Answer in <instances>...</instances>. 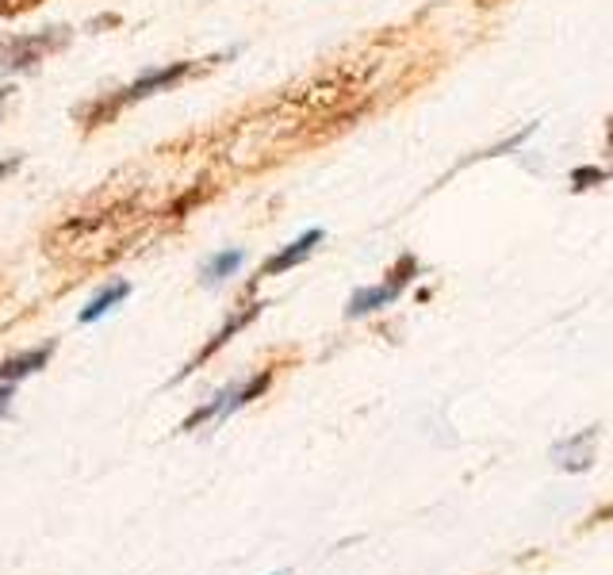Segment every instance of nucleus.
<instances>
[{
	"label": "nucleus",
	"instance_id": "0eeeda50",
	"mask_svg": "<svg viewBox=\"0 0 613 575\" xmlns=\"http://www.w3.org/2000/svg\"><path fill=\"white\" fill-rule=\"evenodd\" d=\"M50 353H54V342L39 345V349H31V353H20V357H8V361L0 365V380H23V376L39 372V368L50 361Z\"/></svg>",
	"mask_w": 613,
	"mask_h": 575
},
{
	"label": "nucleus",
	"instance_id": "6e6552de",
	"mask_svg": "<svg viewBox=\"0 0 613 575\" xmlns=\"http://www.w3.org/2000/svg\"><path fill=\"white\" fill-rule=\"evenodd\" d=\"M127 296H131V284H127V280H115V284H108L100 296H92V303L85 307V311H81V322L104 319V315H108L112 307H119V303H123Z\"/></svg>",
	"mask_w": 613,
	"mask_h": 575
},
{
	"label": "nucleus",
	"instance_id": "1a4fd4ad",
	"mask_svg": "<svg viewBox=\"0 0 613 575\" xmlns=\"http://www.w3.org/2000/svg\"><path fill=\"white\" fill-rule=\"evenodd\" d=\"M242 257L246 253L242 250H223V253H215V257H207V265H204V284H223L227 276L238 273V265H242Z\"/></svg>",
	"mask_w": 613,
	"mask_h": 575
},
{
	"label": "nucleus",
	"instance_id": "2eb2a0df",
	"mask_svg": "<svg viewBox=\"0 0 613 575\" xmlns=\"http://www.w3.org/2000/svg\"><path fill=\"white\" fill-rule=\"evenodd\" d=\"M273 575H284V572H273Z\"/></svg>",
	"mask_w": 613,
	"mask_h": 575
},
{
	"label": "nucleus",
	"instance_id": "39448f33",
	"mask_svg": "<svg viewBox=\"0 0 613 575\" xmlns=\"http://www.w3.org/2000/svg\"><path fill=\"white\" fill-rule=\"evenodd\" d=\"M594 430H587V437L575 434L571 441H560L556 445V460L568 468V472H583V468H591V457H594Z\"/></svg>",
	"mask_w": 613,
	"mask_h": 575
},
{
	"label": "nucleus",
	"instance_id": "423d86ee",
	"mask_svg": "<svg viewBox=\"0 0 613 575\" xmlns=\"http://www.w3.org/2000/svg\"><path fill=\"white\" fill-rule=\"evenodd\" d=\"M395 296H399V288H395V284H380V288H361V292H353L349 307H345V315H349V319L372 315V311H380V307H387V303H395Z\"/></svg>",
	"mask_w": 613,
	"mask_h": 575
},
{
	"label": "nucleus",
	"instance_id": "f257e3e1",
	"mask_svg": "<svg viewBox=\"0 0 613 575\" xmlns=\"http://www.w3.org/2000/svg\"><path fill=\"white\" fill-rule=\"evenodd\" d=\"M69 43V27H46L39 35H20V39H12V43L0 50V69H8V73H16V69H35L43 62L46 54H54V50H62Z\"/></svg>",
	"mask_w": 613,
	"mask_h": 575
},
{
	"label": "nucleus",
	"instance_id": "f8f14e48",
	"mask_svg": "<svg viewBox=\"0 0 613 575\" xmlns=\"http://www.w3.org/2000/svg\"><path fill=\"white\" fill-rule=\"evenodd\" d=\"M12 169H20V154H16V158H8V161H0V177H8Z\"/></svg>",
	"mask_w": 613,
	"mask_h": 575
},
{
	"label": "nucleus",
	"instance_id": "9d476101",
	"mask_svg": "<svg viewBox=\"0 0 613 575\" xmlns=\"http://www.w3.org/2000/svg\"><path fill=\"white\" fill-rule=\"evenodd\" d=\"M43 0H0V16H20V12H31L39 8Z\"/></svg>",
	"mask_w": 613,
	"mask_h": 575
},
{
	"label": "nucleus",
	"instance_id": "f03ea898",
	"mask_svg": "<svg viewBox=\"0 0 613 575\" xmlns=\"http://www.w3.org/2000/svg\"><path fill=\"white\" fill-rule=\"evenodd\" d=\"M196 69V62H177V66H165V69H154V73H146V77H138L135 85H127V89L119 92V96H108L112 100V108L119 112L123 104H135V100H142V96H154L158 89H173L177 81H184L188 73Z\"/></svg>",
	"mask_w": 613,
	"mask_h": 575
},
{
	"label": "nucleus",
	"instance_id": "ddd939ff",
	"mask_svg": "<svg viewBox=\"0 0 613 575\" xmlns=\"http://www.w3.org/2000/svg\"><path fill=\"white\" fill-rule=\"evenodd\" d=\"M12 85H0V112H4V104H8V100H12Z\"/></svg>",
	"mask_w": 613,
	"mask_h": 575
},
{
	"label": "nucleus",
	"instance_id": "9b49d317",
	"mask_svg": "<svg viewBox=\"0 0 613 575\" xmlns=\"http://www.w3.org/2000/svg\"><path fill=\"white\" fill-rule=\"evenodd\" d=\"M602 177H606L602 169H579L571 181H575V188H591V181H602Z\"/></svg>",
	"mask_w": 613,
	"mask_h": 575
},
{
	"label": "nucleus",
	"instance_id": "20e7f679",
	"mask_svg": "<svg viewBox=\"0 0 613 575\" xmlns=\"http://www.w3.org/2000/svg\"><path fill=\"white\" fill-rule=\"evenodd\" d=\"M261 307H265V303H250V307H242V311H238V315H230V319L223 322V330H219V334H215V338H211V342H207L204 349H200V353H196V361H192V365L184 368L181 376H188V372H192V368H200V361H207V357H211V353H215V349H223V345H227L230 338H234V334H238V330H242V326H250V322L257 319V315H261ZM181 376H177V380H181Z\"/></svg>",
	"mask_w": 613,
	"mask_h": 575
},
{
	"label": "nucleus",
	"instance_id": "7ed1b4c3",
	"mask_svg": "<svg viewBox=\"0 0 613 575\" xmlns=\"http://www.w3.org/2000/svg\"><path fill=\"white\" fill-rule=\"evenodd\" d=\"M318 242H322V230H307V234L296 238L288 250H280L276 257H269V261L261 265V273H257V276H280V273H288V269H296L299 261H307V257L315 253Z\"/></svg>",
	"mask_w": 613,
	"mask_h": 575
},
{
	"label": "nucleus",
	"instance_id": "4468645a",
	"mask_svg": "<svg viewBox=\"0 0 613 575\" xmlns=\"http://www.w3.org/2000/svg\"><path fill=\"white\" fill-rule=\"evenodd\" d=\"M8 399H12V388H0V414H4V407H8Z\"/></svg>",
	"mask_w": 613,
	"mask_h": 575
}]
</instances>
